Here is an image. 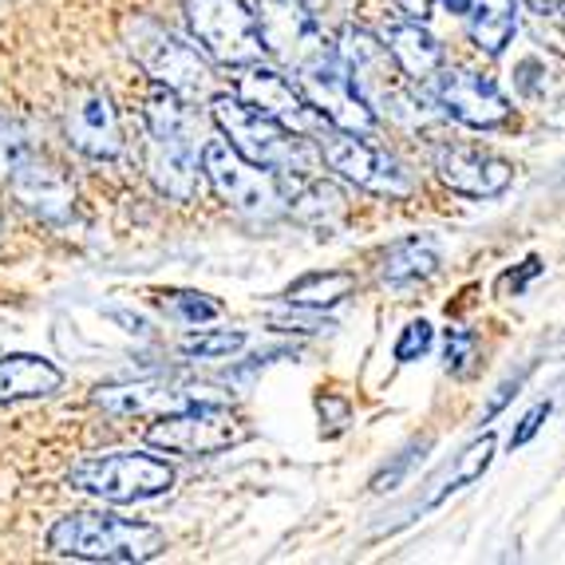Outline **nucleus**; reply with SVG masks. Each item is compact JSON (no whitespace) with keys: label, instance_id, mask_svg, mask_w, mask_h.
<instances>
[{"label":"nucleus","instance_id":"1","mask_svg":"<svg viewBox=\"0 0 565 565\" xmlns=\"http://www.w3.org/2000/svg\"><path fill=\"white\" fill-rule=\"evenodd\" d=\"M210 115H214L217 131L226 135V142L237 154H245L257 167L274 170L277 179H309L321 170V147L309 142V135H297L269 115L254 111L242 104L237 95H214L210 99Z\"/></svg>","mask_w":565,"mask_h":565},{"label":"nucleus","instance_id":"2","mask_svg":"<svg viewBox=\"0 0 565 565\" xmlns=\"http://www.w3.org/2000/svg\"><path fill=\"white\" fill-rule=\"evenodd\" d=\"M337 56L344 60L352 87L376 111V119L384 115V119L399 122V127H419L427 119V99L415 92L412 79L396 67L384 36L356 29V24H344V32L337 40Z\"/></svg>","mask_w":565,"mask_h":565},{"label":"nucleus","instance_id":"3","mask_svg":"<svg viewBox=\"0 0 565 565\" xmlns=\"http://www.w3.org/2000/svg\"><path fill=\"white\" fill-rule=\"evenodd\" d=\"M47 554L76 557V562H151L167 550V534L159 526L111 514H64L52 522L44 537Z\"/></svg>","mask_w":565,"mask_h":565},{"label":"nucleus","instance_id":"4","mask_svg":"<svg viewBox=\"0 0 565 565\" xmlns=\"http://www.w3.org/2000/svg\"><path fill=\"white\" fill-rule=\"evenodd\" d=\"M127 47L154 84L179 92L182 99H202V95L214 92V67L199 52V44H186L154 20H131L127 24Z\"/></svg>","mask_w":565,"mask_h":565},{"label":"nucleus","instance_id":"5","mask_svg":"<svg viewBox=\"0 0 565 565\" xmlns=\"http://www.w3.org/2000/svg\"><path fill=\"white\" fill-rule=\"evenodd\" d=\"M67 487L95 494L104 502H147L174 487V467L159 455L142 451H111L92 455L67 471Z\"/></svg>","mask_w":565,"mask_h":565},{"label":"nucleus","instance_id":"6","mask_svg":"<svg viewBox=\"0 0 565 565\" xmlns=\"http://www.w3.org/2000/svg\"><path fill=\"white\" fill-rule=\"evenodd\" d=\"M199 159L206 182L230 210L254 217V222H269V217L285 214L281 179H277L274 170H265L245 159V154H237L226 139H206Z\"/></svg>","mask_w":565,"mask_h":565},{"label":"nucleus","instance_id":"7","mask_svg":"<svg viewBox=\"0 0 565 565\" xmlns=\"http://www.w3.org/2000/svg\"><path fill=\"white\" fill-rule=\"evenodd\" d=\"M190 32L210 60L226 67L257 64L265 56V40L257 17L245 9V0H182Z\"/></svg>","mask_w":565,"mask_h":565},{"label":"nucleus","instance_id":"8","mask_svg":"<svg viewBox=\"0 0 565 565\" xmlns=\"http://www.w3.org/2000/svg\"><path fill=\"white\" fill-rule=\"evenodd\" d=\"M242 439H245V427L237 424V415L230 407L214 404V399H202V404L194 399L186 407H174L170 415H159L147 427V444L170 455H186V459L230 451Z\"/></svg>","mask_w":565,"mask_h":565},{"label":"nucleus","instance_id":"9","mask_svg":"<svg viewBox=\"0 0 565 565\" xmlns=\"http://www.w3.org/2000/svg\"><path fill=\"white\" fill-rule=\"evenodd\" d=\"M321 162L337 170V179L352 182L356 190L380 194V199H407L415 190L407 167L396 154L380 151L367 139L352 131H324L321 135Z\"/></svg>","mask_w":565,"mask_h":565},{"label":"nucleus","instance_id":"10","mask_svg":"<svg viewBox=\"0 0 565 565\" xmlns=\"http://www.w3.org/2000/svg\"><path fill=\"white\" fill-rule=\"evenodd\" d=\"M257 29H262L265 52H274L281 64L301 72L312 60L329 56L332 40L324 36L321 17L305 0H257Z\"/></svg>","mask_w":565,"mask_h":565},{"label":"nucleus","instance_id":"11","mask_svg":"<svg viewBox=\"0 0 565 565\" xmlns=\"http://www.w3.org/2000/svg\"><path fill=\"white\" fill-rule=\"evenodd\" d=\"M297 87L305 92V99L312 104V111L321 115L324 122H332L337 131H352V135H367L376 127V111L360 99V92L352 87L349 67L337 56L332 47L329 56L312 60L297 72Z\"/></svg>","mask_w":565,"mask_h":565},{"label":"nucleus","instance_id":"12","mask_svg":"<svg viewBox=\"0 0 565 565\" xmlns=\"http://www.w3.org/2000/svg\"><path fill=\"white\" fill-rule=\"evenodd\" d=\"M431 104L447 115V119L462 122V127H475V131H490V127H502L510 119V99L499 92V84L482 72L471 67H439L431 79Z\"/></svg>","mask_w":565,"mask_h":565},{"label":"nucleus","instance_id":"13","mask_svg":"<svg viewBox=\"0 0 565 565\" xmlns=\"http://www.w3.org/2000/svg\"><path fill=\"white\" fill-rule=\"evenodd\" d=\"M237 99L249 104L254 111L269 115V119L281 122V127H289V131L309 135V139H321L324 127H329L321 115L312 111V104L305 99L301 87L292 84V79H285L281 72H274V67H262V60L242 67V76H237Z\"/></svg>","mask_w":565,"mask_h":565},{"label":"nucleus","instance_id":"14","mask_svg":"<svg viewBox=\"0 0 565 565\" xmlns=\"http://www.w3.org/2000/svg\"><path fill=\"white\" fill-rule=\"evenodd\" d=\"M64 135L87 159H119L122 154V127L111 95L104 87L79 84L67 92L64 104Z\"/></svg>","mask_w":565,"mask_h":565},{"label":"nucleus","instance_id":"15","mask_svg":"<svg viewBox=\"0 0 565 565\" xmlns=\"http://www.w3.org/2000/svg\"><path fill=\"white\" fill-rule=\"evenodd\" d=\"M431 167L439 182L462 199H499L514 182V162L502 154L479 151V147L439 142V147H431Z\"/></svg>","mask_w":565,"mask_h":565},{"label":"nucleus","instance_id":"16","mask_svg":"<svg viewBox=\"0 0 565 565\" xmlns=\"http://www.w3.org/2000/svg\"><path fill=\"white\" fill-rule=\"evenodd\" d=\"M9 186L20 199V206L36 214L40 222H47V226H67L72 214H76V186L67 182L64 170L36 159V154H29V159H20L12 167Z\"/></svg>","mask_w":565,"mask_h":565},{"label":"nucleus","instance_id":"17","mask_svg":"<svg viewBox=\"0 0 565 565\" xmlns=\"http://www.w3.org/2000/svg\"><path fill=\"white\" fill-rule=\"evenodd\" d=\"M199 154L202 142L194 139H162L151 135L147 139V174H151L154 186L174 202H190L199 194Z\"/></svg>","mask_w":565,"mask_h":565},{"label":"nucleus","instance_id":"18","mask_svg":"<svg viewBox=\"0 0 565 565\" xmlns=\"http://www.w3.org/2000/svg\"><path fill=\"white\" fill-rule=\"evenodd\" d=\"M384 44L392 52V60H396V67L412 84H427L444 67V44L427 32L424 20H399V24H392Z\"/></svg>","mask_w":565,"mask_h":565},{"label":"nucleus","instance_id":"19","mask_svg":"<svg viewBox=\"0 0 565 565\" xmlns=\"http://www.w3.org/2000/svg\"><path fill=\"white\" fill-rule=\"evenodd\" d=\"M64 387V372L44 356H0V404L56 396Z\"/></svg>","mask_w":565,"mask_h":565},{"label":"nucleus","instance_id":"20","mask_svg":"<svg viewBox=\"0 0 565 565\" xmlns=\"http://www.w3.org/2000/svg\"><path fill=\"white\" fill-rule=\"evenodd\" d=\"M439 274V245L431 237H399L384 249L380 257V281L392 289H407V285H424Z\"/></svg>","mask_w":565,"mask_h":565},{"label":"nucleus","instance_id":"21","mask_svg":"<svg viewBox=\"0 0 565 565\" xmlns=\"http://www.w3.org/2000/svg\"><path fill=\"white\" fill-rule=\"evenodd\" d=\"M462 17H467L471 44L490 60L502 56L514 32H519V4L514 0H471V9Z\"/></svg>","mask_w":565,"mask_h":565},{"label":"nucleus","instance_id":"22","mask_svg":"<svg viewBox=\"0 0 565 565\" xmlns=\"http://www.w3.org/2000/svg\"><path fill=\"white\" fill-rule=\"evenodd\" d=\"M95 407H104L111 415H139L151 412V407H186L199 399V392H174L167 384H154V380H142V384H119V387H99L95 392Z\"/></svg>","mask_w":565,"mask_h":565},{"label":"nucleus","instance_id":"23","mask_svg":"<svg viewBox=\"0 0 565 565\" xmlns=\"http://www.w3.org/2000/svg\"><path fill=\"white\" fill-rule=\"evenodd\" d=\"M285 182H292V190L285 194V210L292 217L324 230L337 226L340 217H344V194H340V186L317 179V174H309V179H285Z\"/></svg>","mask_w":565,"mask_h":565},{"label":"nucleus","instance_id":"24","mask_svg":"<svg viewBox=\"0 0 565 565\" xmlns=\"http://www.w3.org/2000/svg\"><path fill=\"white\" fill-rule=\"evenodd\" d=\"M352 289H356V277L344 274V269H329V274H309L301 281H292L289 292H285V301L292 309H324V305L344 301Z\"/></svg>","mask_w":565,"mask_h":565},{"label":"nucleus","instance_id":"25","mask_svg":"<svg viewBox=\"0 0 565 565\" xmlns=\"http://www.w3.org/2000/svg\"><path fill=\"white\" fill-rule=\"evenodd\" d=\"M490 459H494V435H482V439H475L467 451L455 459V467L444 475V479L435 482V490L427 494L424 507H439V502L447 499V494H455V490L471 487L475 479H482V471L490 467Z\"/></svg>","mask_w":565,"mask_h":565},{"label":"nucleus","instance_id":"26","mask_svg":"<svg viewBox=\"0 0 565 565\" xmlns=\"http://www.w3.org/2000/svg\"><path fill=\"white\" fill-rule=\"evenodd\" d=\"M179 349H182V356H190V360H226V356H234V352L245 349V332L242 329L186 332Z\"/></svg>","mask_w":565,"mask_h":565},{"label":"nucleus","instance_id":"27","mask_svg":"<svg viewBox=\"0 0 565 565\" xmlns=\"http://www.w3.org/2000/svg\"><path fill=\"white\" fill-rule=\"evenodd\" d=\"M475 360H479V337L467 324H451L444 337V367L451 376H471Z\"/></svg>","mask_w":565,"mask_h":565},{"label":"nucleus","instance_id":"28","mask_svg":"<svg viewBox=\"0 0 565 565\" xmlns=\"http://www.w3.org/2000/svg\"><path fill=\"white\" fill-rule=\"evenodd\" d=\"M427 451H431V439H415V444H407L404 451H399L396 459L387 462L384 471H380L376 479H372V490H376V494H384V490H396L399 482H404L407 475H412L415 462H424Z\"/></svg>","mask_w":565,"mask_h":565},{"label":"nucleus","instance_id":"29","mask_svg":"<svg viewBox=\"0 0 565 565\" xmlns=\"http://www.w3.org/2000/svg\"><path fill=\"white\" fill-rule=\"evenodd\" d=\"M32 154V142L29 135H24V127H20L12 115L0 111V179H9L12 167H17L20 159H29Z\"/></svg>","mask_w":565,"mask_h":565},{"label":"nucleus","instance_id":"30","mask_svg":"<svg viewBox=\"0 0 565 565\" xmlns=\"http://www.w3.org/2000/svg\"><path fill=\"white\" fill-rule=\"evenodd\" d=\"M170 312L182 317L186 324H202L222 317V301H214L206 292H170Z\"/></svg>","mask_w":565,"mask_h":565},{"label":"nucleus","instance_id":"31","mask_svg":"<svg viewBox=\"0 0 565 565\" xmlns=\"http://www.w3.org/2000/svg\"><path fill=\"white\" fill-rule=\"evenodd\" d=\"M431 344H435V329L424 321V317H419V321L404 324V332H399L396 360H399V364H412V360L427 356V352H431Z\"/></svg>","mask_w":565,"mask_h":565},{"label":"nucleus","instance_id":"32","mask_svg":"<svg viewBox=\"0 0 565 565\" xmlns=\"http://www.w3.org/2000/svg\"><path fill=\"white\" fill-rule=\"evenodd\" d=\"M274 329L317 337V332H332L337 324H332L329 317H321V309H309V312H289V317H274Z\"/></svg>","mask_w":565,"mask_h":565},{"label":"nucleus","instance_id":"33","mask_svg":"<svg viewBox=\"0 0 565 565\" xmlns=\"http://www.w3.org/2000/svg\"><path fill=\"white\" fill-rule=\"evenodd\" d=\"M526 384V372H519V376H507L499 387H494V396L487 399V412H482V419H494V415L502 412V407L510 404V399L519 396V387Z\"/></svg>","mask_w":565,"mask_h":565},{"label":"nucleus","instance_id":"34","mask_svg":"<svg viewBox=\"0 0 565 565\" xmlns=\"http://www.w3.org/2000/svg\"><path fill=\"white\" fill-rule=\"evenodd\" d=\"M550 415V404H534L526 415H522V424H519V431L510 435V447H526L530 439H534L537 431H542V419Z\"/></svg>","mask_w":565,"mask_h":565},{"label":"nucleus","instance_id":"35","mask_svg":"<svg viewBox=\"0 0 565 565\" xmlns=\"http://www.w3.org/2000/svg\"><path fill=\"white\" fill-rule=\"evenodd\" d=\"M537 274H542V257H526V262H522V269H519V274H507V277H502V289H514V292H522L530 281H534Z\"/></svg>","mask_w":565,"mask_h":565},{"label":"nucleus","instance_id":"36","mask_svg":"<svg viewBox=\"0 0 565 565\" xmlns=\"http://www.w3.org/2000/svg\"><path fill=\"white\" fill-rule=\"evenodd\" d=\"M519 9H526L534 20H557L562 17V4L565 0H514Z\"/></svg>","mask_w":565,"mask_h":565},{"label":"nucleus","instance_id":"37","mask_svg":"<svg viewBox=\"0 0 565 565\" xmlns=\"http://www.w3.org/2000/svg\"><path fill=\"white\" fill-rule=\"evenodd\" d=\"M435 0H399V9L407 12V20H424L427 12H431Z\"/></svg>","mask_w":565,"mask_h":565},{"label":"nucleus","instance_id":"38","mask_svg":"<svg viewBox=\"0 0 565 565\" xmlns=\"http://www.w3.org/2000/svg\"><path fill=\"white\" fill-rule=\"evenodd\" d=\"M317 17H324V12H332V9H340V4H349V0H305Z\"/></svg>","mask_w":565,"mask_h":565},{"label":"nucleus","instance_id":"39","mask_svg":"<svg viewBox=\"0 0 565 565\" xmlns=\"http://www.w3.org/2000/svg\"><path fill=\"white\" fill-rule=\"evenodd\" d=\"M439 4H444L447 12H455V17H462V12L471 9V0H439Z\"/></svg>","mask_w":565,"mask_h":565},{"label":"nucleus","instance_id":"40","mask_svg":"<svg viewBox=\"0 0 565 565\" xmlns=\"http://www.w3.org/2000/svg\"><path fill=\"white\" fill-rule=\"evenodd\" d=\"M562 182H565V162H562Z\"/></svg>","mask_w":565,"mask_h":565},{"label":"nucleus","instance_id":"41","mask_svg":"<svg viewBox=\"0 0 565 565\" xmlns=\"http://www.w3.org/2000/svg\"><path fill=\"white\" fill-rule=\"evenodd\" d=\"M562 17H565V4H562Z\"/></svg>","mask_w":565,"mask_h":565}]
</instances>
